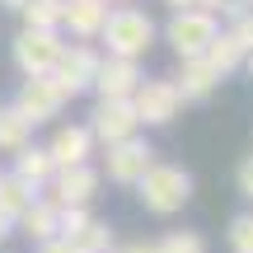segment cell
<instances>
[{
  "mask_svg": "<svg viewBox=\"0 0 253 253\" xmlns=\"http://www.w3.org/2000/svg\"><path fill=\"white\" fill-rule=\"evenodd\" d=\"M38 253H80L71 244V239H61V235H52V239H42V244H38Z\"/></svg>",
  "mask_w": 253,
  "mask_h": 253,
  "instance_id": "484cf974",
  "label": "cell"
},
{
  "mask_svg": "<svg viewBox=\"0 0 253 253\" xmlns=\"http://www.w3.org/2000/svg\"><path fill=\"white\" fill-rule=\"evenodd\" d=\"M150 164H155V150H150V141H141V136H122V141L108 145V178L113 183H126V188H131Z\"/></svg>",
  "mask_w": 253,
  "mask_h": 253,
  "instance_id": "30bf717a",
  "label": "cell"
},
{
  "mask_svg": "<svg viewBox=\"0 0 253 253\" xmlns=\"http://www.w3.org/2000/svg\"><path fill=\"white\" fill-rule=\"evenodd\" d=\"M108 5H122V0H108Z\"/></svg>",
  "mask_w": 253,
  "mask_h": 253,
  "instance_id": "836d02e7",
  "label": "cell"
},
{
  "mask_svg": "<svg viewBox=\"0 0 253 253\" xmlns=\"http://www.w3.org/2000/svg\"><path fill=\"white\" fill-rule=\"evenodd\" d=\"M192 5H197V9H211V14H216V9L225 5V0H192Z\"/></svg>",
  "mask_w": 253,
  "mask_h": 253,
  "instance_id": "f1b7e54d",
  "label": "cell"
},
{
  "mask_svg": "<svg viewBox=\"0 0 253 253\" xmlns=\"http://www.w3.org/2000/svg\"><path fill=\"white\" fill-rule=\"evenodd\" d=\"M61 28H28L14 38V66L24 75H47L56 66V56H61Z\"/></svg>",
  "mask_w": 253,
  "mask_h": 253,
  "instance_id": "277c9868",
  "label": "cell"
},
{
  "mask_svg": "<svg viewBox=\"0 0 253 253\" xmlns=\"http://www.w3.org/2000/svg\"><path fill=\"white\" fill-rule=\"evenodd\" d=\"M71 244L80 249V253H103V249H113V230H108V220H84L80 230L71 235Z\"/></svg>",
  "mask_w": 253,
  "mask_h": 253,
  "instance_id": "ffe728a7",
  "label": "cell"
},
{
  "mask_svg": "<svg viewBox=\"0 0 253 253\" xmlns=\"http://www.w3.org/2000/svg\"><path fill=\"white\" fill-rule=\"evenodd\" d=\"M118 253H155V244H126V249H118Z\"/></svg>",
  "mask_w": 253,
  "mask_h": 253,
  "instance_id": "f546056e",
  "label": "cell"
},
{
  "mask_svg": "<svg viewBox=\"0 0 253 253\" xmlns=\"http://www.w3.org/2000/svg\"><path fill=\"white\" fill-rule=\"evenodd\" d=\"M230 249L235 253H253V211L230 220Z\"/></svg>",
  "mask_w": 253,
  "mask_h": 253,
  "instance_id": "603a6c76",
  "label": "cell"
},
{
  "mask_svg": "<svg viewBox=\"0 0 253 253\" xmlns=\"http://www.w3.org/2000/svg\"><path fill=\"white\" fill-rule=\"evenodd\" d=\"M33 197H38V188H28L19 173H0V211H5L9 220H14V216H19V211H24Z\"/></svg>",
  "mask_w": 253,
  "mask_h": 253,
  "instance_id": "d6986e66",
  "label": "cell"
},
{
  "mask_svg": "<svg viewBox=\"0 0 253 253\" xmlns=\"http://www.w3.org/2000/svg\"><path fill=\"white\" fill-rule=\"evenodd\" d=\"M173 84H178L183 103H202V99H211V94H216L220 75H216V66H211L207 56H183V66H178V75H173Z\"/></svg>",
  "mask_w": 253,
  "mask_h": 253,
  "instance_id": "7c38bea8",
  "label": "cell"
},
{
  "mask_svg": "<svg viewBox=\"0 0 253 253\" xmlns=\"http://www.w3.org/2000/svg\"><path fill=\"white\" fill-rule=\"evenodd\" d=\"M103 19H108V0H61V28H71V38L80 42L99 38Z\"/></svg>",
  "mask_w": 253,
  "mask_h": 253,
  "instance_id": "4fadbf2b",
  "label": "cell"
},
{
  "mask_svg": "<svg viewBox=\"0 0 253 253\" xmlns=\"http://www.w3.org/2000/svg\"><path fill=\"white\" fill-rule=\"evenodd\" d=\"M136 126H141V118H136L131 99H99L89 131H94V141L113 145V141H122V136H136Z\"/></svg>",
  "mask_w": 253,
  "mask_h": 253,
  "instance_id": "8fae6325",
  "label": "cell"
},
{
  "mask_svg": "<svg viewBox=\"0 0 253 253\" xmlns=\"http://www.w3.org/2000/svg\"><path fill=\"white\" fill-rule=\"evenodd\" d=\"M131 188L141 192V207L145 211H155V216H173V211H183L188 197H192V173L178 169V164H150Z\"/></svg>",
  "mask_w": 253,
  "mask_h": 253,
  "instance_id": "6da1fadb",
  "label": "cell"
},
{
  "mask_svg": "<svg viewBox=\"0 0 253 253\" xmlns=\"http://www.w3.org/2000/svg\"><path fill=\"white\" fill-rule=\"evenodd\" d=\"M28 141H33V122H28L14 103L0 108V150H19V145H28Z\"/></svg>",
  "mask_w": 253,
  "mask_h": 253,
  "instance_id": "ac0fdd59",
  "label": "cell"
},
{
  "mask_svg": "<svg viewBox=\"0 0 253 253\" xmlns=\"http://www.w3.org/2000/svg\"><path fill=\"white\" fill-rule=\"evenodd\" d=\"M225 33H230V38H235V42H239V47H244V56L253 52V5L244 9V14H235V24H230V28H225Z\"/></svg>",
  "mask_w": 253,
  "mask_h": 253,
  "instance_id": "cb8c5ba5",
  "label": "cell"
},
{
  "mask_svg": "<svg viewBox=\"0 0 253 253\" xmlns=\"http://www.w3.org/2000/svg\"><path fill=\"white\" fill-rule=\"evenodd\" d=\"M9 230H14V220H9L5 211H0V244H5V239H9Z\"/></svg>",
  "mask_w": 253,
  "mask_h": 253,
  "instance_id": "83f0119b",
  "label": "cell"
},
{
  "mask_svg": "<svg viewBox=\"0 0 253 253\" xmlns=\"http://www.w3.org/2000/svg\"><path fill=\"white\" fill-rule=\"evenodd\" d=\"M84 220H89V211H84V207H61V211H56V235L71 239L75 230L84 225Z\"/></svg>",
  "mask_w": 253,
  "mask_h": 253,
  "instance_id": "d4e9b609",
  "label": "cell"
},
{
  "mask_svg": "<svg viewBox=\"0 0 253 253\" xmlns=\"http://www.w3.org/2000/svg\"><path fill=\"white\" fill-rule=\"evenodd\" d=\"M56 211H61V207H56L52 197H33V202H28V207L14 216V225L24 230L33 244H42V239H52V235H56Z\"/></svg>",
  "mask_w": 253,
  "mask_h": 253,
  "instance_id": "2e32d148",
  "label": "cell"
},
{
  "mask_svg": "<svg viewBox=\"0 0 253 253\" xmlns=\"http://www.w3.org/2000/svg\"><path fill=\"white\" fill-rule=\"evenodd\" d=\"M52 202L56 207H89V197L99 192V169H94L89 160L84 164H66V169L52 173Z\"/></svg>",
  "mask_w": 253,
  "mask_h": 253,
  "instance_id": "9c48e42d",
  "label": "cell"
},
{
  "mask_svg": "<svg viewBox=\"0 0 253 253\" xmlns=\"http://www.w3.org/2000/svg\"><path fill=\"white\" fill-rule=\"evenodd\" d=\"M94 150V131L89 126H56V136L47 141V155H52L56 169H66V164H84Z\"/></svg>",
  "mask_w": 253,
  "mask_h": 253,
  "instance_id": "5bb4252c",
  "label": "cell"
},
{
  "mask_svg": "<svg viewBox=\"0 0 253 253\" xmlns=\"http://www.w3.org/2000/svg\"><path fill=\"white\" fill-rule=\"evenodd\" d=\"M249 75H253V52H249Z\"/></svg>",
  "mask_w": 253,
  "mask_h": 253,
  "instance_id": "d6a6232c",
  "label": "cell"
},
{
  "mask_svg": "<svg viewBox=\"0 0 253 253\" xmlns=\"http://www.w3.org/2000/svg\"><path fill=\"white\" fill-rule=\"evenodd\" d=\"M0 5H9V9H19V5H24V0H0Z\"/></svg>",
  "mask_w": 253,
  "mask_h": 253,
  "instance_id": "1f68e13d",
  "label": "cell"
},
{
  "mask_svg": "<svg viewBox=\"0 0 253 253\" xmlns=\"http://www.w3.org/2000/svg\"><path fill=\"white\" fill-rule=\"evenodd\" d=\"M141 80H145V75H141V66H136V56H113L108 52L99 61V71H94L89 89L99 94V99H131Z\"/></svg>",
  "mask_w": 253,
  "mask_h": 253,
  "instance_id": "ba28073f",
  "label": "cell"
},
{
  "mask_svg": "<svg viewBox=\"0 0 253 253\" xmlns=\"http://www.w3.org/2000/svg\"><path fill=\"white\" fill-rule=\"evenodd\" d=\"M202 56L216 66V75H220V80H225V75H235L239 66H244V47H239L230 33H216V38L207 42V52H202Z\"/></svg>",
  "mask_w": 253,
  "mask_h": 253,
  "instance_id": "e0dca14e",
  "label": "cell"
},
{
  "mask_svg": "<svg viewBox=\"0 0 253 253\" xmlns=\"http://www.w3.org/2000/svg\"><path fill=\"white\" fill-rule=\"evenodd\" d=\"M14 173L28 183V188H38L42 192L47 183H52V173H56V164H52V155H47V145H19L14 150Z\"/></svg>",
  "mask_w": 253,
  "mask_h": 253,
  "instance_id": "9a60e30c",
  "label": "cell"
},
{
  "mask_svg": "<svg viewBox=\"0 0 253 253\" xmlns=\"http://www.w3.org/2000/svg\"><path fill=\"white\" fill-rule=\"evenodd\" d=\"M103 253H118V249H103Z\"/></svg>",
  "mask_w": 253,
  "mask_h": 253,
  "instance_id": "e575fe53",
  "label": "cell"
},
{
  "mask_svg": "<svg viewBox=\"0 0 253 253\" xmlns=\"http://www.w3.org/2000/svg\"><path fill=\"white\" fill-rule=\"evenodd\" d=\"M239 192H244V197L253 202V155H249L244 164H239Z\"/></svg>",
  "mask_w": 253,
  "mask_h": 253,
  "instance_id": "4316f807",
  "label": "cell"
},
{
  "mask_svg": "<svg viewBox=\"0 0 253 253\" xmlns=\"http://www.w3.org/2000/svg\"><path fill=\"white\" fill-rule=\"evenodd\" d=\"M155 253H207V239L192 235V230H169V235L155 244Z\"/></svg>",
  "mask_w": 253,
  "mask_h": 253,
  "instance_id": "7402d4cb",
  "label": "cell"
},
{
  "mask_svg": "<svg viewBox=\"0 0 253 253\" xmlns=\"http://www.w3.org/2000/svg\"><path fill=\"white\" fill-rule=\"evenodd\" d=\"M216 33H220L216 14H211V9H197V5L173 9L169 28H164V38H169V47L178 52V61H183V56H202V52H207V42H211Z\"/></svg>",
  "mask_w": 253,
  "mask_h": 253,
  "instance_id": "3957f363",
  "label": "cell"
},
{
  "mask_svg": "<svg viewBox=\"0 0 253 253\" xmlns=\"http://www.w3.org/2000/svg\"><path fill=\"white\" fill-rule=\"evenodd\" d=\"M99 38L108 42L113 56H136V61H141V56L150 52V42H155V24H150V14H145V9L118 5V9H108Z\"/></svg>",
  "mask_w": 253,
  "mask_h": 253,
  "instance_id": "7a4b0ae2",
  "label": "cell"
},
{
  "mask_svg": "<svg viewBox=\"0 0 253 253\" xmlns=\"http://www.w3.org/2000/svg\"><path fill=\"white\" fill-rule=\"evenodd\" d=\"M164 5H173V9H188V5H192V0H164Z\"/></svg>",
  "mask_w": 253,
  "mask_h": 253,
  "instance_id": "4dcf8cb0",
  "label": "cell"
},
{
  "mask_svg": "<svg viewBox=\"0 0 253 253\" xmlns=\"http://www.w3.org/2000/svg\"><path fill=\"white\" fill-rule=\"evenodd\" d=\"M131 108L145 126H169L183 108V94H178L173 80H141L136 94H131Z\"/></svg>",
  "mask_w": 253,
  "mask_h": 253,
  "instance_id": "5b68a950",
  "label": "cell"
},
{
  "mask_svg": "<svg viewBox=\"0 0 253 253\" xmlns=\"http://www.w3.org/2000/svg\"><path fill=\"white\" fill-rule=\"evenodd\" d=\"M19 14L28 28H61V0H24Z\"/></svg>",
  "mask_w": 253,
  "mask_h": 253,
  "instance_id": "44dd1931",
  "label": "cell"
},
{
  "mask_svg": "<svg viewBox=\"0 0 253 253\" xmlns=\"http://www.w3.org/2000/svg\"><path fill=\"white\" fill-rule=\"evenodd\" d=\"M99 61H103V56L94 52L89 42H71V47H61V56H56L52 80L66 89V99H75V94H84V89L94 84V71H99Z\"/></svg>",
  "mask_w": 253,
  "mask_h": 253,
  "instance_id": "8992f818",
  "label": "cell"
},
{
  "mask_svg": "<svg viewBox=\"0 0 253 253\" xmlns=\"http://www.w3.org/2000/svg\"><path fill=\"white\" fill-rule=\"evenodd\" d=\"M14 108L24 113L33 126H38V122H52L56 113L66 108V89L52 80V71H47V75H24V89H19Z\"/></svg>",
  "mask_w": 253,
  "mask_h": 253,
  "instance_id": "52a82bcc",
  "label": "cell"
}]
</instances>
